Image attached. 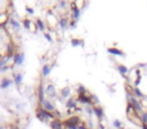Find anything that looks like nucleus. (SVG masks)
I'll return each mask as SVG.
<instances>
[{"instance_id":"obj_1","label":"nucleus","mask_w":147,"mask_h":129,"mask_svg":"<svg viewBox=\"0 0 147 129\" xmlns=\"http://www.w3.org/2000/svg\"><path fill=\"white\" fill-rule=\"evenodd\" d=\"M36 117L37 119L40 121V122H43V123H47L48 121H52L55 119V116L52 112H49L47 111L46 109H43L42 106H39L37 109H36Z\"/></svg>"},{"instance_id":"obj_2","label":"nucleus","mask_w":147,"mask_h":129,"mask_svg":"<svg viewBox=\"0 0 147 129\" xmlns=\"http://www.w3.org/2000/svg\"><path fill=\"white\" fill-rule=\"evenodd\" d=\"M63 122H64V126H65L67 129L70 128V127H78V126L80 125V123H81L80 118H79L78 116H76V115L70 117L69 119H67V120H65V121H63Z\"/></svg>"},{"instance_id":"obj_3","label":"nucleus","mask_w":147,"mask_h":129,"mask_svg":"<svg viewBox=\"0 0 147 129\" xmlns=\"http://www.w3.org/2000/svg\"><path fill=\"white\" fill-rule=\"evenodd\" d=\"M128 97V100H129V103L133 106V108L135 109L136 112H142L143 110V107H142V104L137 100V98L134 96V95H132V96H127Z\"/></svg>"},{"instance_id":"obj_4","label":"nucleus","mask_w":147,"mask_h":129,"mask_svg":"<svg viewBox=\"0 0 147 129\" xmlns=\"http://www.w3.org/2000/svg\"><path fill=\"white\" fill-rule=\"evenodd\" d=\"M77 101L81 104H86V105H94V102H93V98H92V95L88 96V94L86 95H78V98H77Z\"/></svg>"},{"instance_id":"obj_5","label":"nucleus","mask_w":147,"mask_h":129,"mask_svg":"<svg viewBox=\"0 0 147 129\" xmlns=\"http://www.w3.org/2000/svg\"><path fill=\"white\" fill-rule=\"evenodd\" d=\"M24 60H25V56H24V53H22V52L15 53V55H14L12 58L14 66H21L24 62Z\"/></svg>"},{"instance_id":"obj_6","label":"nucleus","mask_w":147,"mask_h":129,"mask_svg":"<svg viewBox=\"0 0 147 129\" xmlns=\"http://www.w3.org/2000/svg\"><path fill=\"white\" fill-rule=\"evenodd\" d=\"M71 11L73 13V19L78 21L80 18V15H81V9L78 7L77 2H72L71 3Z\"/></svg>"},{"instance_id":"obj_7","label":"nucleus","mask_w":147,"mask_h":129,"mask_svg":"<svg viewBox=\"0 0 147 129\" xmlns=\"http://www.w3.org/2000/svg\"><path fill=\"white\" fill-rule=\"evenodd\" d=\"M45 96H46V90H45V88H43L42 81H40V83L38 85V88H37V98H38L39 104H42L43 102H45V100H46Z\"/></svg>"},{"instance_id":"obj_8","label":"nucleus","mask_w":147,"mask_h":129,"mask_svg":"<svg viewBox=\"0 0 147 129\" xmlns=\"http://www.w3.org/2000/svg\"><path fill=\"white\" fill-rule=\"evenodd\" d=\"M93 112H94L95 116L99 119V121H101V120L103 119V117H104V115H105L104 109H103V107H101V106H99V105L93 106Z\"/></svg>"},{"instance_id":"obj_9","label":"nucleus","mask_w":147,"mask_h":129,"mask_svg":"<svg viewBox=\"0 0 147 129\" xmlns=\"http://www.w3.org/2000/svg\"><path fill=\"white\" fill-rule=\"evenodd\" d=\"M46 94L49 97V98H51V99L55 98V97H56V90H55V87H54L53 84L49 83L47 86V88H46Z\"/></svg>"},{"instance_id":"obj_10","label":"nucleus","mask_w":147,"mask_h":129,"mask_svg":"<svg viewBox=\"0 0 147 129\" xmlns=\"http://www.w3.org/2000/svg\"><path fill=\"white\" fill-rule=\"evenodd\" d=\"M107 52L112 56H117V57H125L126 56L125 53L118 47H108Z\"/></svg>"},{"instance_id":"obj_11","label":"nucleus","mask_w":147,"mask_h":129,"mask_svg":"<svg viewBox=\"0 0 147 129\" xmlns=\"http://www.w3.org/2000/svg\"><path fill=\"white\" fill-rule=\"evenodd\" d=\"M49 126H50L51 129H64V128H65V126H64V122L61 121L58 118H55L54 120L50 121Z\"/></svg>"},{"instance_id":"obj_12","label":"nucleus","mask_w":147,"mask_h":129,"mask_svg":"<svg viewBox=\"0 0 147 129\" xmlns=\"http://www.w3.org/2000/svg\"><path fill=\"white\" fill-rule=\"evenodd\" d=\"M6 53H7V57L10 58V59H12L13 56L15 55V44H14L13 41H9L8 42Z\"/></svg>"},{"instance_id":"obj_13","label":"nucleus","mask_w":147,"mask_h":129,"mask_svg":"<svg viewBox=\"0 0 147 129\" xmlns=\"http://www.w3.org/2000/svg\"><path fill=\"white\" fill-rule=\"evenodd\" d=\"M41 105H42L43 109H46V110L49 111V112H52V113H53V112L55 111V107L53 106V104H52L49 100H47V99H46L45 102H43Z\"/></svg>"},{"instance_id":"obj_14","label":"nucleus","mask_w":147,"mask_h":129,"mask_svg":"<svg viewBox=\"0 0 147 129\" xmlns=\"http://www.w3.org/2000/svg\"><path fill=\"white\" fill-rule=\"evenodd\" d=\"M12 83H13V82H12V81H11L10 79H8V78H3L2 81L0 82V89L5 90V89L9 88V87L11 86Z\"/></svg>"},{"instance_id":"obj_15","label":"nucleus","mask_w":147,"mask_h":129,"mask_svg":"<svg viewBox=\"0 0 147 129\" xmlns=\"http://www.w3.org/2000/svg\"><path fill=\"white\" fill-rule=\"evenodd\" d=\"M50 70H51V67L49 66V64H46L42 66V69H41V75L43 78H48L50 74Z\"/></svg>"},{"instance_id":"obj_16","label":"nucleus","mask_w":147,"mask_h":129,"mask_svg":"<svg viewBox=\"0 0 147 129\" xmlns=\"http://www.w3.org/2000/svg\"><path fill=\"white\" fill-rule=\"evenodd\" d=\"M66 107H67L68 109H70V110L77 108V102H76V100L74 99L73 97L69 98V99H68V101H67V103H66Z\"/></svg>"},{"instance_id":"obj_17","label":"nucleus","mask_w":147,"mask_h":129,"mask_svg":"<svg viewBox=\"0 0 147 129\" xmlns=\"http://www.w3.org/2000/svg\"><path fill=\"white\" fill-rule=\"evenodd\" d=\"M22 81H23V76L21 73H17L15 76H14V80H13V83L15 84L16 86H20L22 84Z\"/></svg>"},{"instance_id":"obj_18","label":"nucleus","mask_w":147,"mask_h":129,"mask_svg":"<svg viewBox=\"0 0 147 129\" xmlns=\"http://www.w3.org/2000/svg\"><path fill=\"white\" fill-rule=\"evenodd\" d=\"M117 70H118V72L121 74V76H123L124 78L126 77V75H127V73H128V68L126 67V66H124V64H118L117 66Z\"/></svg>"},{"instance_id":"obj_19","label":"nucleus","mask_w":147,"mask_h":129,"mask_svg":"<svg viewBox=\"0 0 147 129\" xmlns=\"http://www.w3.org/2000/svg\"><path fill=\"white\" fill-rule=\"evenodd\" d=\"M69 18L68 17H62L60 19V21H58V25H60V27L62 29H66L68 26H69Z\"/></svg>"},{"instance_id":"obj_20","label":"nucleus","mask_w":147,"mask_h":129,"mask_svg":"<svg viewBox=\"0 0 147 129\" xmlns=\"http://www.w3.org/2000/svg\"><path fill=\"white\" fill-rule=\"evenodd\" d=\"M71 95V88L70 87H65L61 90V96H62V98L66 99L68 98V97H70Z\"/></svg>"},{"instance_id":"obj_21","label":"nucleus","mask_w":147,"mask_h":129,"mask_svg":"<svg viewBox=\"0 0 147 129\" xmlns=\"http://www.w3.org/2000/svg\"><path fill=\"white\" fill-rule=\"evenodd\" d=\"M71 44H72L73 47H78L80 45H83L84 46V42L80 38H72L71 39Z\"/></svg>"},{"instance_id":"obj_22","label":"nucleus","mask_w":147,"mask_h":129,"mask_svg":"<svg viewBox=\"0 0 147 129\" xmlns=\"http://www.w3.org/2000/svg\"><path fill=\"white\" fill-rule=\"evenodd\" d=\"M35 24H36L37 29H39V30L42 31V32H45V30H46V25H45V23H43V21H42L40 18H36Z\"/></svg>"},{"instance_id":"obj_23","label":"nucleus","mask_w":147,"mask_h":129,"mask_svg":"<svg viewBox=\"0 0 147 129\" xmlns=\"http://www.w3.org/2000/svg\"><path fill=\"white\" fill-rule=\"evenodd\" d=\"M133 93H134V96L137 97V98H145V95L141 92V90L138 87H134L133 88Z\"/></svg>"},{"instance_id":"obj_24","label":"nucleus","mask_w":147,"mask_h":129,"mask_svg":"<svg viewBox=\"0 0 147 129\" xmlns=\"http://www.w3.org/2000/svg\"><path fill=\"white\" fill-rule=\"evenodd\" d=\"M9 60H10V58H8L7 56L4 57V58H0V70H1L3 67L7 66V64H8V62H9Z\"/></svg>"},{"instance_id":"obj_25","label":"nucleus","mask_w":147,"mask_h":129,"mask_svg":"<svg viewBox=\"0 0 147 129\" xmlns=\"http://www.w3.org/2000/svg\"><path fill=\"white\" fill-rule=\"evenodd\" d=\"M22 24H23L24 28H26V29H29V30H30V26H31L32 22H31V20L29 19V18H24V19L22 20Z\"/></svg>"},{"instance_id":"obj_26","label":"nucleus","mask_w":147,"mask_h":129,"mask_svg":"<svg viewBox=\"0 0 147 129\" xmlns=\"http://www.w3.org/2000/svg\"><path fill=\"white\" fill-rule=\"evenodd\" d=\"M77 93H78V95H86V94H88V91L83 85H79V87L77 89Z\"/></svg>"},{"instance_id":"obj_27","label":"nucleus","mask_w":147,"mask_h":129,"mask_svg":"<svg viewBox=\"0 0 147 129\" xmlns=\"http://www.w3.org/2000/svg\"><path fill=\"white\" fill-rule=\"evenodd\" d=\"M10 24L12 25V27L16 28V29H19V28H20V23H19L17 20H15L14 18H11V19H10Z\"/></svg>"},{"instance_id":"obj_28","label":"nucleus","mask_w":147,"mask_h":129,"mask_svg":"<svg viewBox=\"0 0 147 129\" xmlns=\"http://www.w3.org/2000/svg\"><path fill=\"white\" fill-rule=\"evenodd\" d=\"M140 119L142 124H147V111L146 112H142L140 115Z\"/></svg>"},{"instance_id":"obj_29","label":"nucleus","mask_w":147,"mask_h":129,"mask_svg":"<svg viewBox=\"0 0 147 129\" xmlns=\"http://www.w3.org/2000/svg\"><path fill=\"white\" fill-rule=\"evenodd\" d=\"M113 126L116 128V129H121L122 128V122L118 119H116L113 121Z\"/></svg>"},{"instance_id":"obj_30","label":"nucleus","mask_w":147,"mask_h":129,"mask_svg":"<svg viewBox=\"0 0 147 129\" xmlns=\"http://www.w3.org/2000/svg\"><path fill=\"white\" fill-rule=\"evenodd\" d=\"M43 36L46 37V39H47L48 41L52 42V37H51V35L49 33V32H43Z\"/></svg>"},{"instance_id":"obj_31","label":"nucleus","mask_w":147,"mask_h":129,"mask_svg":"<svg viewBox=\"0 0 147 129\" xmlns=\"http://www.w3.org/2000/svg\"><path fill=\"white\" fill-rule=\"evenodd\" d=\"M25 10H26V12L28 13V14H33L34 13V9L32 8V7H29V6H25Z\"/></svg>"},{"instance_id":"obj_32","label":"nucleus","mask_w":147,"mask_h":129,"mask_svg":"<svg viewBox=\"0 0 147 129\" xmlns=\"http://www.w3.org/2000/svg\"><path fill=\"white\" fill-rule=\"evenodd\" d=\"M69 25H70V27H71V28H73V29H74V28H76V27H77V21L73 19V20H71V21H70Z\"/></svg>"},{"instance_id":"obj_33","label":"nucleus","mask_w":147,"mask_h":129,"mask_svg":"<svg viewBox=\"0 0 147 129\" xmlns=\"http://www.w3.org/2000/svg\"><path fill=\"white\" fill-rule=\"evenodd\" d=\"M86 111H87V113H88L89 115L94 114V112H93V108H90V106H89V105L86 106Z\"/></svg>"},{"instance_id":"obj_34","label":"nucleus","mask_w":147,"mask_h":129,"mask_svg":"<svg viewBox=\"0 0 147 129\" xmlns=\"http://www.w3.org/2000/svg\"><path fill=\"white\" fill-rule=\"evenodd\" d=\"M66 5H67V2L66 1H60V2H58V6H60L61 8H65Z\"/></svg>"},{"instance_id":"obj_35","label":"nucleus","mask_w":147,"mask_h":129,"mask_svg":"<svg viewBox=\"0 0 147 129\" xmlns=\"http://www.w3.org/2000/svg\"><path fill=\"white\" fill-rule=\"evenodd\" d=\"M78 129H90V128H88L85 124H80V125L78 126Z\"/></svg>"},{"instance_id":"obj_36","label":"nucleus","mask_w":147,"mask_h":129,"mask_svg":"<svg viewBox=\"0 0 147 129\" xmlns=\"http://www.w3.org/2000/svg\"><path fill=\"white\" fill-rule=\"evenodd\" d=\"M99 129H106L105 128V126L104 125H103V123H102V121H99Z\"/></svg>"},{"instance_id":"obj_37","label":"nucleus","mask_w":147,"mask_h":129,"mask_svg":"<svg viewBox=\"0 0 147 129\" xmlns=\"http://www.w3.org/2000/svg\"><path fill=\"white\" fill-rule=\"evenodd\" d=\"M141 128L142 129H147V124H142L141 125Z\"/></svg>"},{"instance_id":"obj_38","label":"nucleus","mask_w":147,"mask_h":129,"mask_svg":"<svg viewBox=\"0 0 147 129\" xmlns=\"http://www.w3.org/2000/svg\"><path fill=\"white\" fill-rule=\"evenodd\" d=\"M68 129H78V127H70V128H68Z\"/></svg>"},{"instance_id":"obj_39","label":"nucleus","mask_w":147,"mask_h":129,"mask_svg":"<svg viewBox=\"0 0 147 129\" xmlns=\"http://www.w3.org/2000/svg\"><path fill=\"white\" fill-rule=\"evenodd\" d=\"M0 129H3V128H2V127H1V126H0Z\"/></svg>"},{"instance_id":"obj_40","label":"nucleus","mask_w":147,"mask_h":129,"mask_svg":"<svg viewBox=\"0 0 147 129\" xmlns=\"http://www.w3.org/2000/svg\"><path fill=\"white\" fill-rule=\"evenodd\" d=\"M1 26H2V25H1V23H0V27H1Z\"/></svg>"}]
</instances>
